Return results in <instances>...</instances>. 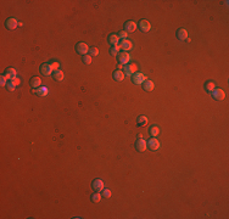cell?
<instances>
[{
  "label": "cell",
  "instance_id": "obj_1",
  "mask_svg": "<svg viewBox=\"0 0 229 219\" xmlns=\"http://www.w3.org/2000/svg\"><path fill=\"white\" fill-rule=\"evenodd\" d=\"M117 61L120 62V65H128V62L131 61V56L127 51H121L117 55Z\"/></svg>",
  "mask_w": 229,
  "mask_h": 219
},
{
  "label": "cell",
  "instance_id": "obj_2",
  "mask_svg": "<svg viewBox=\"0 0 229 219\" xmlns=\"http://www.w3.org/2000/svg\"><path fill=\"white\" fill-rule=\"evenodd\" d=\"M53 72H54V70H53V67H51V65H50V63H48V62L42 63V66H40V73H42L43 75L48 77V75H50V74H53Z\"/></svg>",
  "mask_w": 229,
  "mask_h": 219
},
{
  "label": "cell",
  "instance_id": "obj_3",
  "mask_svg": "<svg viewBox=\"0 0 229 219\" xmlns=\"http://www.w3.org/2000/svg\"><path fill=\"white\" fill-rule=\"evenodd\" d=\"M76 51L79 54V55H87L89 53V46L85 44V43H78L76 45Z\"/></svg>",
  "mask_w": 229,
  "mask_h": 219
},
{
  "label": "cell",
  "instance_id": "obj_4",
  "mask_svg": "<svg viewBox=\"0 0 229 219\" xmlns=\"http://www.w3.org/2000/svg\"><path fill=\"white\" fill-rule=\"evenodd\" d=\"M92 188L94 189V191L101 192V191L105 189V185H104V182H103V180L95 179V180H93V183H92Z\"/></svg>",
  "mask_w": 229,
  "mask_h": 219
},
{
  "label": "cell",
  "instance_id": "obj_5",
  "mask_svg": "<svg viewBox=\"0 0 229 219\" xmlns=\"http://www.w3.org/2000/svg\"><path fill=\"white\" fill-rule=\"evenodd\" d=\"M137 65H134V63H128V65H126L123 71H124V74L126 75H133L137 73Z\"/></svg>",
  "mask_w": 229,
  "mask_h": 219
},
{
  "label": "cell",
  "instance_id": "obj_6",
  "mask_svg": "<svg viewBox=\"0 0 229 219\" xmlns=\"http://www.w3.org/2000/svg\"><path fill=\"white\" fill-rule=\"evenodd\" d=\"M146 81V77L143 74V73H135V74H133V78H132V82L134 83V84H137V85H139V84H143L144 82Z\"/></svg>",
  "mask_w": 229,
  "mask_h": 219
},
{
  "label": "cell",
  "instance_id": "obj_7",
  "mask_svg": "<svg viewBox=\"0 0 229 219\" xmlns=\"http://www.w3.org/2000/svg\"><path fill=\"white\" fill-rule=\"evenodd\" d=\"M146 146H148V149H150L152 151H156V150L160 149V143H159L157 139L151 138V139H149V141L146 143Z\"/></svg>",
  "mask_w": 229,
  "mask_h": 219
},
{
  "label": "cell",
  "instance_id": "obj_8",
  "mask_svg": "<svg viewBox=\"0 0 229 219\" xmlns=\"http://www.w3.org/2000/svg\"><path fill=\"white\" fill-rule=\"evenodd\" d=\"M20 23H18V21L16 20V18H14V17H10V18H7L6 20V22H5V26H6V28L7 29H15V28H17V26H18Z\"/></svg>",
  "mask_w": 229,
  "mask_h": 219
},
{
  "label": "cell",
  "instance_id": "obj_9",
  "mask_svg": "<svg viewBox=\"0 0 229 219\" xmlns=\"http://www.w3.org/2000/svg\"><path fill=\"white\" fill-rule=\"evenodd\" d=\"M211 94H212V97L214 100H217V101H221V100H223L225 97V93L222 89H214Z\"/></svg>",
  "mask_w": 229,
  "mask_h": 219
},
{
  "label": "cell",
  "instance_id": "obj_10",
  "mask_svg": "<svg viewBox=\"0 0 229 219\" xmlns=\"http://www.w3.org/2000/svg\"><path fill=\"white\" fill-rule=\"evenodd\" d=\"M146 141L144 140V139H138L137 141H135V149H137V151H139V152H144L145 150H146Z\"/></svg>",
  "mask_w": 229,
  "mask_h": 219
},
{
  "label": "cell",
  "instance_id": "obj_11",
  "mask_svg": "<svg viewBox=\"0 0 229 219\" xmlns=\"http://www.w3.org/2000/svg\"><path fill=\"white\" fill-rule=\"evenodd\" d=\"M138 27L140 28V31H142V32H149V31L151 29V24H150V22H149V21H146V20H142L140 22H139Z\"/></svg>",
  "mask_w": 229,
  "mask_h": 219
},
{
  "label": "cell",
  "instance_id": "obj_12",
  "mask_svg": "<svg viewBox=\"0 0 229 219\" xmlns=\"http://www.w3.org/2000/svg\"><path fill=\"white\" fill-rule=\"evenodd\" d=\"M177 38L179 40H182V42H184V40H188V31L185 29V28H179L177 31Z\"/></svg>",
  "mask_w": 229,
  "mask_h": 219
},
{
  "label": "cell",
  "instance_id": "obj_13",
  "mask_svg": "<svg viewBox=\"0 0 229 219\" xmlns=\"http://www.w3.org/2000/svg\"><path fill=\"white\" fill-rule=\"evenodd\" d=\"M137 23L134 22V21H127L126 23H124V29H126V32L128 33V32H134L135 29H137Z\"/></svg>",
  "mask_w": 229,
  "mask_h": 219
},
{
  "label": "cell",
  "instance_id": "obj_14",
  "mask_svg": "<svg viewBox=\"0 0 229 219\" xmlns=\"http://www.w3.org/2000/svg\"><path fill=\"white\" fill-rule=\"evenodd\" d=\"M120 48H121L122 50H124V51H128V50H131V49L133 48V44H132V42L128 40V39H122V42H121V44H120Z\"/></svg>",
  "mask_w": 229,
  "mask_h": 219
},
{
  "label": "cell",
  "instance_id": "obj_15",
  "mask_svg": "<svg viewBox=\"0 0 229 219\" xmlns=\"http://www.w3.org/2000/svg\"><path fill=\"white\" fill-rule=\"evenodd\" d=\"M7 79H14V78H16V70L15 68H12V67H10V68H7L6 71H5V74H4Z\"/></svg>",
  "mask_w": 229,
  "mask_h": 219
},
{
  "label": "cell",
  "instance_id": "obj_16",
  "mask_svg": "<svg viewBox=\"0 0 229 219\" xmlns=\"http://www.w3.org/2000/svg\"><path fill=\"white\" fill-rule=\"evenodd\" d=\"M112 77H113V79L116 81V82H121V81H123V78H124V72L121 71V70H117V71L113 72Z\"/></svg>",
  "mask_w": 229,
  "mask_h": 219
},
{
  "label": "cell",
  "instance_id": "obj_17",
  "mask_svg": "<svg viewBox=\"0 0 229 219\" xmlns=\"http://www.w3.org/2000/svg\"><path fill=\"white\" fill-rule=\"evenodd\" d=\"M31 85H32V88L38 89L42 85V79L39 78V77H32L31 78Z\"/></svg>",
  "mask_w": 229,
  "mask_h": 219
},
{
  "label": "cell",
  "instance_id": "obj_18",
  "mask_svg": "<svg viewBox=\"0 0 229 219\" xmlns=\"http://www.w3.org/2000/svg\"><path fill=\"white\" fill-rule=\"evenodd\" d=\"M148 122H149V119H148L146 116H139L137 118V125L138 127H145L148 124Z\"/></svg>",
  "mask_w": 229,
  "mask_h": 219
},
{
  "label": "cell",
  "instance_id": "obj_19",
  "mask_svg": "<svg viewBox=\"0 0 229 219\" xmlns=\"http://www.w3.org/2000/svg\"><path fill=\"white\" fill-rule=\"evenodd\" d=\"M53 77H54V79H55V81L61 82V81L63 79V77H65V74H63V72H62V71L56 70V71H54V72H53Z\"/></svg>",
  "mask_w": 229,
  "mask_h": 219
},
{
  "label": "cell",
  "instance_id": "obj_20",
  "mask_svg": "<svg viewBox=\"0 0 229 219\" xmlns=\"http://www.w3.org/2000/svg\"><path fill=\"white\" fill-rule=\"evenodd\" d=\"M107 40L111 45H118V40H120V38L117 37V34H110L109 38H107Z\"/></svg>",
  "mask_w": 229,
  "mask_h": 219
},
{
  "label": "cell",
  "instance_id": "obj_21",
  "mask_svg": "<svg viewBox=\"0 0 229 219\" xmlns=\"http://www.w3.org/2000/svg\"><path fill=\"white\" fill-rule=\"evenodd\" d=\"M143 86H144L145 92H151V90H154V88H155L154 83H152L151 81H145V82L143 83Z\"/></svg>",
  "mask_w": 229,
  "mask_h": 219
},
{
  "label": "cell",
  "instance_id": "obj_22",
  "mask_svg": "<svg viewBox=\"0 0 229 219\" xmlns=\"http://www.w3.org/2000/svg\"><path fill=\"white\" fill-rule=\"evenodd\" d=\"M35 93L39 95V96H46L48 95V93H49V90H48V88L46 86H39L37 90H35Z\"/></svg>",
  "mask_w": 229,
  "mask_h": 219
},
{
  "label": "cell",
  "instance_id": "obj_23",
  "mask_svg": "<svg viewBox=\"0 0 229 219\" xmlns=\"http://www.w3.org/2000/svg\"><path fill=\"white\" fill-rule=\"evenodd\" d=\"M203 88H205V90H206L207 93H212L213 90L216 89V86H214V83H213L212 81H208V82H206V83H205V86H203Z\"/></svg>",
  "mask_w": 229,
  "mask_h": 219
},
{
  "label": "cell",
  "instance_id": "obj_24",
  "mask_svg": "<svg viewBox=\"0 0 229 219\" xmlns=\"http://www.w3.org/2000/svg\"><path fill=\"white\" fill-rule=\"evenodd\" d=\"M159 133H160V129H159V127H156V125H152L149 129V134L151 135V138H156L159 135Z\"/></svg>",
  "mask_w": 229,
  "mask_h": 219
},
{
  "label": "cell",
  "instance_id": "obj_25",
  "mask_svg": "<svg viewBox=\"0 0 229 219\" xmlns=\"http://www.w3.org/2000/svg\"><path fill=\"white\" fill-rule=\"evenodd\" d=\"M120 45H112L111 48H110V54L112 55V56H117L118 54H120Z\"/></svg>",
  "mask_w": 229,
  "mask_h": 219
},
{
  "label": "cell",
  "instance_id": "obj_26",
  "mask_svg": "<svg viewBox=\"0 0 229 219\" xmlns=\"http://www.w3.org/2000/svg\"><path fill=\"white\" fill-rule=\"evenodd\" d=\"M100 200H101V195L99 194V192L95 191V194L92 195V201H93L94 203H98V202H100Z\"/></svg>",
  "mask_w": 229,
  "mask_h": 219
},
{
  "label": "cell",
  "instance_id": "obj_27",
  "mask_svg": "<svg viewBox=\"0 0 229 219\" xmlns=\"http://www.w3.org/2000/svg\"><path fill=\"white\" fill-rule=\"evenodd\" d=\"M89 53H90V55H93V56H96V55H99V49L93 46V48L89 49Z\"/></svg>",
  "mask_w": 229,
  "mask_h": 219
},
{
  "label": "cell",
  "instance_id": "obj_28",
  "mask_svg": "<svg viewBox=\"0 0 229 219\" xmlns=\"http://www.w3.org/2000/svg\"><path fill=\"white\" fill-rule=\"evenodd\" d=\"M83 62L85 63V65H90V63H92V57L89 55H84L83 56Z\"/></svg>",
  "mask_w": 229,
  "mask_h": 219
},
{
  "label": "cell",
  "instance_id": "obj_29",
  "mask_svg": "<svg viewBox=\"0 0 229 219\" xmlns=\"http://www.w3.org/2000/svg\"><path fill=\"white\" fill-rule=\"evenodd\" d=\"M101 192H103V196H104V197H106V198L111 197V191H110L109 189H104Z\"/></svg>",
  "mask_w": 229,
  "mask_h": 219
},
{
  "label": "cell",
  "instance_id": "obj_30",
  "mask_svg": "<svg viewBox=\"0 0 229 219\" xmlns=\"http://www.w3.org/2000/svg\"><path fill=\"white\" fill-rule=\"evenodd\" d=\"M7 78H6V77L5 75H1V78H0V84H1V86H5L6 84H7Z\"/></svg>",
  "mask_w": 229,
  "mask_h": 219
},
{
  "label": "cell",
  "instance_id": "obj_31",
  "mask_svg": "<svg viewBox=\"0 0 229 219\" xmlns=\"http://www.w3.org/2000/svg\"><path fill=\"white\" fill-rule=\"evenodd\" d=\"M127 35H128V33L124 32V31H122V32H120V33L117 34V37L121 38V39H127Z\"/></svg>",
  "mask_w": 229,
  "mask_h": 219
},
{
  "label": "cell",
  "instance_id": "obj_32",
  "mask_svg": "<svg viewBox=\"0 0 229 219\" xmlns=\"http://www.w3.org/2000/svg\"><path fill=\"white\" fill-rule=\"evenodd\" d=\"M15 88H16V86H15V84L12 83L11 81H9V82H7V89L10 90V92H14Z\"/></svg>",
  "mask_w": 229,
  "mask_h": 219
},
{
  "label": "cell",
  "instance_id": "obj_33",
  "mask_svg": "<svg viewBox=\"0 0 229 219\" xmlns=\"http://www.w3.org/2000/svg\"><path fill=\"white\" fill-rule=\"evenodd\" d=\"M50 65H51V67H53V70H54V71L59 70V62H56V61H53V62H50Z\"/></svg>",
  "mask_w": 229,
  "mask_h": 219
},
{
  "label": "cell",
  "instance_id": "obj_34",
  "mask_svg": "<svg viewBox=\"0 0 229 219\" xmlns=\"http://www.w3.org/2000/svg\"><path fill=\"white\" fill-rule=\"evenodd\" d=\"M11 82H12V83H14V84H15V86H17V85H20V83H21V81H20V78H17V77H16V78H14V79H11Z\"/></svg>",
  "mask_w": 229,
  "mask_h": 219
}]
</instances>
